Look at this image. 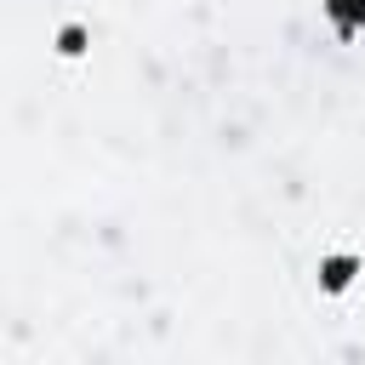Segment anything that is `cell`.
I'll return each mask as SVG.
<instances>
[{"mask_svg":"<svg viewBox=\"0 0 365 365\" xmlns=\"http://www.w3.org/2000/svg\"><path fill=\"white\" fill-rule=\"evenodd\" d=\"M325 17H331V29L342 40H354L365 29V0H325Z\"/></svg>","mask_w":365,"mask_h":365,"instance_id":"obj_1","label":"cell"},{"mask_svg":"<svg viewBox=\"0 0 365 365\" xmlns=\"http://www.w3.org/2000/svg\"><path fill=\"white\" fill-rule=\"evenodd\" d=\"M354 257H331L325 268H319V279H325V291H348V279H354Z\"/></svg>","mask_w":365,"mask_h":365,"instance_id":"obj_2","label":"cell"},{"mask_svg":"<svg viewBox=\"0 0 365 365\" xmlns=\"http://www.w3.org/2000/svg\"><path fill=\"white\" fill-rule=\"evenodd\" d=\"M80 46H86V34H80V29H63V51H68V57H74V51H80Z\"/></svg>","mask_w":365,"mask_h":365,"instance_id":"obj_3","label":"cell"}]
</instances>
